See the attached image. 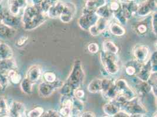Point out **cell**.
Masks as SVG:
<instances>
[{
  "instance_id": "cell-38",
  "label": "cell",
  "mask_w": 157,
  "mask_h": 117,
  "mask_svg": "<svg viewBox=\"0 0 157 117\" xmlns=\"http://www.w3.org/2000/svg\"><path fill=\"white\" fill-rule=\"evenodd\" d=\"M9 82V79L7 77V74L4 72H0V86L2 88L7 87Z\"/></svg>"
},
{
  "instance_id": "cell-26",
  "label": "cell",
  "mask_w": 157,
  "mask_h": 117,
  "mask_svg": "<svg viewBox=\"0 0 157 117\" xmlns=\"http://www.w3.org/2000/svg\"><path fill=\"white\" fill-rule=\"evenodd\" d=\"M105 4V0H88L86 3L85 7L96 10L98 8Z\"/></svg>"
},
{
  "instance_id": "cell-21",
  "label": "cell",
  "mask_w": 157,
  "mask_h": 117,
  "mask_svg": "<svg viewBox=\"0 0 157 117\" xmlns=\"http://www.w3.org/2000/svg\"><path fill=\"white\" fill-rule=\"evenodd\" d=\"M34 83L30 81L28 78L25 77L24 78L21 82L20 87L21 90L26 94H31L33 92V85Z\"/></svg>"
},
{
  "instance_id": "cell-11",
  "label": "cell",
  "mask_w": 157,
  "mask_h": 117,
  "mask_svg": "<svg viewBox=\"0 0 157 117\" xmlns=\"http://www.w3.org/2000/svg\"><path fill=\"white\" fill-rule=\"evenodd\" d=\"M65 6V2H61L58 1V2L52 5L48 13L47 17L51 18H57L62 13Z\"/></svg>"
},
{
  "instance_id": "cell-14",
  "label": "cell",
  "mask_w": 157,
  "mask_h": 117,
  "mask_svg": "<svg viewBox=\"0 0 157 117\" xmlns=\"http://www.w3.org/2000/svg\"><path fill=\"white\" fill-rule=\"evenodd\" d=\"M109 30L111 35L116 36H122L125 33L124 28L118 22H113L110 24Z\"/></svg>"
},
{
  "instance_id": "cell-28",
  "label": "cell",
  "mask_w": 157,
  "mask_h": 117,
  "mask_svg": "<svg viewBox=\"0 0 157 117\" xmlns=\"http://www.w3.org/2000/svg\"><path fill=\"white\" fill-rule=\"evenodd\" d=\"M73 91L72 87L66 81L60 87V93L62 96H73Z\"/></svg>"
},
{
  "instance_id": "cell-9",
  "label": "cell",
  "mask_w": 157,
  "mask_h": 117,
  "mask_svg": "<svg viewBox=\"0 0 157 117\" xmlns=\"http://www.w3.org/2000/svg\"><path fill=\"white\" fill-rule=\"evenodd\" d=\"M8 110L10 116L24 117L25 115V107L20 102H13L10 106Z\"/></svg>"
},
{
  "instance_id": "cell-7",
  "label": "cell",
  "mask_w": 157,
  "mask_h": 117,
  "mask_svg": "<svg viewBox=\"0 0 157 117\" xmlns=\"http://www.w3.org/2000/svg\"><path fill=\"white\" fill-rule=\"evenodd\" d=\"M98 18L96 13H82L78 19V25L82 29L88 31L92 25L96 23Z\"/></svg>"
},
{
  "instance_id": "cell-19",
  "label": "cell",
  "mask_w": 157,
  "mask_h": 117,
  "mask_svg": "<svg viewBox=\"0 0 157 117\" xmlns=\"http://www.w3.org/2000/svg\"><path fill=\"white\" fill-rule=\"evenodd\" d=\"M103 51L111 54L117 55L118 52V47L111 40H105L103 43Z\"/></svg>"
},
{
  "instance_id": "cell-43",
  "label": "cell",
  "mask_w": 157,
  "mask_h": 117,
  "mask_svg": "<svg viewBox=\"0 0 157 117\" xmlns=\"http://www.w3.org/2000/svg\"><path fill=\"white\" fill-rule=\"evenodd\" d=\"M114 117H130V115L123 110H120L117 113Z\"/></svg>"
},
{
  "instance_id": "cell-3",
  "label": "cell",
  "mask_w": 157,
  "mask_h": 117,
  "mask_svg": "<svg viewBox=\"0 0 157 117\" xmlns=\"http://www.w3.org/2000/svg\"><path fill=\"white\" fill-rule=\"evenodd\" d=\"M116 55L104 51L100 52V60L104 67L105 72L107 74L114 75L119 71V65Z\"/></svg>"
},
{
  "instance_id": "cell-36",
  "label": "cell",
  "mask_w": 157,
  "mask_h": 117,
  "mask_svg": "<svg viewBox=\"0 0 157 117\" xmlns=\"http://www.w3.org/2000/svg\"><path fill=\"white\" fill-rule=\"evenodd\" d=\"M109 7V9H110L111 13L112 14H113V13L118 12L121 9V4L119 2L114 0V1H112L110 3Z\"/></svg>"
},
{
  "instance_id": "cell-23",
  "label": "cell",
  "mask_w": 157,
  "mask_h": 117,
  "mask_svg": "<svg viewBox=\"0 0 157 117\" xmlns=\"http://www.w3.org/2000/svg\"><path fill=\"white\" fill-rule=\"evenodd\" d=\"M7 73V77L12 83L15 85L20 83L21 80V76L16 71L15 69H11Z\"/></svg>"
},
{
  "instance_id": "cell-32",
  "label": "cell",
  "mask_w": 157,
  "mask_h": 117,
  "mask_svg": "<svg viewBox=\"0 0 157 117\" xmlns=\"http://www.w3.org/2000/svg\"><path fill=\"white\" fill-rule=\"evenodd\" d=\"M43 78L44 81L48 83H53L57 80L56 75L55 73L52 72H47L43 74Z\"/></svg>"
},
{
  "instance_id": "cell-1",
  "label": "cell",
  "mask_w": 157,
  "mask_h": 117,
  "mask_svg": "<svg viewBox=\"0 0 157 117\" xmlns=\"http://www.w3.org/2000/svg\"><path fill=\"white\" fill-rule=\"evenodd\" d=\"M47 15L41 12L38 6L33 5L25 8L22 22L25 29L31 31L42 25Z\"/></svg>"
},
{
  "instance_id": "cell-45",
  "label": "cell",
  "mask_w": 157,
  "mask_h": 117,
  "mask_svg": "<svg viewBox=\"0 0 157 117\" xmlns=\"http://www.w3.org/2000/svg\"><path fill=\"white\" fill-rule=\"evenodd\" d=\"M79 117H96V114L93 113V112L90 111H86V112H83L80 114Z\"/></svg>"
},
{
  "instance_id": "cell-41",
  "label": "cell",
  "mask_w": 157,
  "mask_h": 117,
  "mask_svg": "<svg viewBox=\"0 0 157 117\" xmlns=\"http://www.w3.org/2000/svg\"><path fill=\"white\" fill-rule=\"evenodd\" d=\"M89 31L90 33L93 36H98V35H100L101 34V32L99 31L98 28H97V26H96V25H92L88 30Z\"/></svg>"
},
{
  "instance_id": "cell-33",
  "label": "cell",
  "mask_w": 157,
  "mask_h": 117,
  "mask_svg": "<svg viewBox=\"0 0 157 117\" xmlns=\"http://www.w3.org/2000/svg\"><path fill=\"white\" fill-rule=\"evenodd\" d=\"M114 83L109 78H104L101 80V91L102 94H105L106 91H107L109 88L111 87L112 85Z\"/></svg>"
},
{
  "instance_id": "cell-6",
  "label": "cell",
  "mask_w": 157,
  "mask_h": 117,
  "mask_svg": "<svg viewBox=\"0 0 157 117\" xmlns=\"http://www.w3.org/2000/svg\"><path fill=\"white\" fill-rule=\"evenodd\" d=\"M155 11H157V0H146L138 6L136 14L140 17H145Z\"/></svg>"
},
{
  "instance_id": "cell-20",
  "label": "cell",
  "mask_w": 157,
  "mask_h": 117,
  "mask_svg": "<svg viewBox=\"0 0 157 117\" xmlns=\"http://www.w3.org/2000/svg\"><path fill=\"white\" fill-rule=\"evenodd\" d=\"M15 30L12 27L8 26L3 24H0V37L2 38H10L13 36Z\"/></svg>"
},
{
  "instance_id": "cell-24",
  "label": "cell",
  "mask_w": 157,
  "mask_h": 117,
  "mask_svg": "<svg viewBox=\"0 0 157 117\" xmlns=\"http://www.w3.org/2000/svg\"><path fill=\"white\" fill-rule=\"evenodd\" d=\"M118 94H119V92L118 91L114 82V83L109 88V89L103 95L106 99L109 100L110 101H111L117 96Z\"/></svg>"
},
{
  "instance_id": "cell-27",
  "label": "cell",
  "mask_w": 157,
  "mask_h": 117,
  "mask_svg": "<svg viewBox=\"0 0 157 117\" xmlns=\"http://www.w3.org/2000/svg\"><path fill=\"white\" fill-rule=\"evenodd\" d=\"M135 31L137 33L138 35L144 36L147 34L148 31V26L147 25V23L144 22H138L137 24L135 26Z\"/></svg>"
},
{
  "instance_id": "cell-42",
  "label": "cell",
  "mask_w": 157,
  "mask_h": 117,
  "mask_svg": "<svg viewBox=\"0 0 157 117\" xmlns=\"http://www.w3.org/2000/svg\"><path fill=\"white\" fill-rule=\"evenodd\" d=\"M28 40V36H22L20 37L19 39L17 41V45L19 47H21L22 46L25 45L26 42Z\"/></svg>"
},
{
  "instance_id": "cell-2",
  "label": "cell",
  "mask_w": 157,
  "mask_h": 117,
  "mask_svg": "<svg viewBox=\"0 0 157 117\" xmlns=\"http://www.w3.org/2000/svg\"><path fill=\"white\" fill-rule=\"evenodd\" d=\"M85 77V74L82 68V63L80 60H76L72 67L66 82L72 87L73 90L80 88Z\"/></svg>"
},
{
  "instance_id": "cell-4",
  "label": "cell",
  "mask_w": 157,
  "mask_h": 117,
  "mask_svg": "<svg viewBox=\"0 0 157 117\" xmlns=\"http://www.w3.org/2000/svg\"><path fill=\"white\" fill-rule=\"evenodd\" d=\"M63 84V82L58 79L53 83H48L44 81L39 84L38 94L42 97H49L56 90L60 89Z\"/></svg>"
},
{
  "instance_id": "cell-16",
  "label": "cell",
  "mask_w": 157,
  "mask_h": 117,
  "mask_svg": "<svg viewBox=\"0 0 157 117\" xmlns=\"http://www.w3.org/2000/svg\"><path fill=\"white\" fill-rule=\"evenodd\" d=\"M13 55L12 49L6 43H0V60L11 58Z\"/></svg>"
},
{
  "instance_id": "cell-37",
  "label": "cell",
  "mask_w": 157,
  "mask_h": 117,
  "mask_svg": "<svg viewBox=\"0 0 157 117\" xmlns=\"http://www.w3.org/2000/svg\"><path fill=\"white\" fill-rule=\"evenodd\" d=\"M73 96L83 102L85 98V92L83 89L78 88V89L75 90L73 91Z\"/></svg>"
},
{
  "instance_id": "cell-15",
  "label": "cell",
  "mask_w": 157,
  "mask_h": 117,
  "mask_svg": "<svg viewBox=\"0 0 157 117\" xmlns=\"http://www.w3.org/2000/svg\"><path fill=\"white\" fill-rule=\"evenodd\" d=\"M16 63L12 58L0 60V72H8L11 69H15Z\"/></svg>"
},
{
  "instance_id": "cell-10",
  "label": "cell",
  "mask_w": 157,
  "mask_h": 117,
  "mask_svg": "<svg viewBox=\"0 0 157 117\" xmlns=\"http://www.w3.org/2000/svg\"><path fill=\"white\" fill-rule=\"evenodd\" d=\"M42 76V72L40 67L38 65L32 66L26 73V78H28L33 83L37 82Z\"/></svg>"
},
{
  "instance_id": "cell-46",
  "label": "cell",
  "mask_w": 157,
  "mask_h": 117,
  "mask_svg": "<svg viewBox=\"0 0 157 117\" xmlns=\"http://www.w3.org/2000/svg\"><path fill=\"white\" fill-rule=\"evenodd\" d=\"M43 0H32L33 5H38Z\"/></svg>"
},
{
  "instance_id": "cell-34",
  "label": "cell",
  "mask_w": 157,
  "mask_h": 117,
  "mask_svg": "<svg viewBox=\"0 0 157 117\" xmlns=\"http://www.w3.org/2000/svg\"><path fill=\"white\" fill-rule=\"evenodd\" d=\"M151 25L152 31L155 35H157V11L152 13V17L151 19Z\"/></svg>"
},
{
  "instance_id": "cell-29",
  "label": "cell",
  "mask_w": 157,
  "mask_h": 117,
  "mask_svg": "<svg viewBox=\"0 0 157 117\" xmlns=\"http://www.w3.org/2000/svg\"><path fill=\"white\" fill-rule=\"evenodd\" d=\"M114 85H116L119 93L124 91L129 87L127 81L125 80L124 79H122V78L116 80L114 82Z\"/></svg>"
},
{
  "instance_id": "cell-25",
  "label": "cell",
  "mask_w": 157,
  "mask_h": 117,
  "mask_svg": "<svg viewBox=\"0 0 157 117\" xmlns=\"http://www.w3.org/2000/svg\"><path fill=\"white\" fill-rule=\"evenodd\" d=\"M95 25L98 28L99 31L101 33L109 28L110 25L109 19L99 17Z\"/></svg>"
},
{
  "instance_id": "cell-31",
  "label": "cell",
  "mask_w": 157,
  "mask_h": 117,
  "mask_svg": "<svg viewBox=\"0 0 157 117\" xmlns=\"http://www.w3.org/2000/svg\"><path fill=\"white\" fill-rule=\"evenodd\" d=\"M44 110L41 107H38L35 108L32 110L30 111L28 113V117H42Z\"/></svg>"
},
{
  "instance_id": "cell-44",
  "label": "cell",
  "mask_w": 157,
  "mask_h": 117,
  "mask_svg": "<svg viewBox=\"0 0 157 117\" xmlns=\"http://www.w3.org/2000/svg\"><path fill=\"white\" fill-rule=\"evenodd\" d=\"M0 108L2 110H7L8 107H7V102L6 100L3 98H0Z\"/></svg>"
},
{
  "instance_id": "cell-39",
  "label": "cell",
  "mask_w": 157,
  "mask_h": 117,
  "mask_svg": "<svg viewBox=\"0 0 157 117\" xmlns=\"http://www.w3.org/2000/svg\"><path fill=\"white\" fill-rule=\"evenodd\" d=\"M87 49L90 53L96 54L99 52V46L97 43L92 42L87 46Z\"/></svg>"
},
{
  "instance_id": "cell-17",
  "label": "cell",
  "mask_w": 157,
  "mask_h": 117,
  "mask_svg": "<svg viewBox=\"0 0 157 117\" xmlns=\"http://www.w3.org/2000/svg\"><path fill=\"white\" fill-rule=\"evenodd\" d=\"M87 90L90 93L96 94L101 91V79L96 78L89 84Z\"/></svg>"
},
{
  "instance_id": "cell-22",
  "label": "cell",
  "mask_w": 157,
  "mask_h": 117,
  "mask_svg": "<svg viewBox=\"0 0 157 117\" xmlns=\"http://www.w3.org/2000/svg\"><path fill=\"white\" fill-rule=\"evenodd\" d=\"M96 13L98 17L104 18L107 19H109V18L110 17L112 14L109 9V6L106 4L98 8L96 11Z\"/></svg>"
},
{
  "instance_id": "cell-18",
  "label": "cell",
  "mask_w": 157,
  "mask_h": 117,
  "mask_svg": "<svg viewBox=\"0 0 157 117\" xmlns=\"http://www.w3.org/2000/svg\"><path fill=\"white\" fill-rule=\"evenodd\" d=\"M138 94L141 95H145L152 91V86L147 81H142L140 80V82L136 85Z\"/></svg>"
},
{
  "instance_id": "cell-12",
  "label": "cell",
  "mask_w": 157,
  "mask_h": 117,
  "mask_svg": "<svg viewBox=\"0 0 157 117\" xmlns=\"http://www.w3.org/2000/svg\"><path fill=\"white\" fill-rule=\"evenodd\" d=\"M120 110V107L113 101H110L103 107L104 113L108 117H114Z\"/></svg>"
},
{
  "instance_id": "cell-35",
  "label": "cell",
  "mask_w": 157,
  "mask_h": 117,
  "mask_svg": "<svg viewBox=\"0 0 157 117\" xmlns=\"http://www.w3.org/2000/svg\"><path fill=\"white\" fill-rule=\"evenodd\" d=\"M61 117H72V108L67 106H62V108L58 111Z\"/></svg>"
},
{
  "instance_id": "cell-5",
  "label": "cell",
  "mask_w": 157,
  "mask_h": 117,
  "mask_svg": "<svg viewBox=\"0 0 157 117\" xmlns=\"http://www.w3.org/2000/svg\"><path fill=\"white\" fill-rule=\"evenodd\" d=\"M132 53L136 61L144 65L150 58V51L148 46L144 45H137L133 48Z\"/></svg>"
},
{
  "instance_id": "cell-13",
  "label": "cell",
  "mask_w": 157,
  "mask_h": 117,
  "mask_svg": "<svg viewBox=\"0 0 157 117\" xmlns=\"http://www.w3.org/2000/svg\"><path fill=\"white\" fill-rule=\"evenodd\" d=\"M142 65L136 61V63H127L125 66V73L129 77H134L137 75Z\"/></svg>"
},
{
  "instance_id": "cell-8",
  "label": "cell",
  "mask_w": 157,
  "mask_h": 117,
  "mask_svg": "<svg viewBox=\"0 0 157 117\" xmlns=\"http://www.w3.org/2000/svg\"><path fill=\"white\" fill-rule=\"evenodd\" d=\"M75 6L70 2H65L64 9L59 16V19L63 23H69L73 20L76 13Z\"/></svg>"
},
{
  "instance_id": "cell-30",
  "label": "cell",
  "mask_w": 157,
  "mask_h": 117,
  "mask_svg": "<svg viewBox=\"0 0 157 117\" xmlns=\"http://www.w3.org/2000/svg\"><path fill=\"white\" fill-rule=\"evenodd\" d=\"M113 15H114V17L115 18V19L117 21L118 23H119L121 25H124L127 24L128 20L125 18L121 9L118 12L113 13Z\"/></svg>"
},
{
  "instance_id": "cell-40",
  "label": "cell",
  "mask_w": 157,
  "mask_h": 117,
  "mask_svg": "<svg viewBox=\"0 0 157 117\" xmlns=\"http://www.w3.org/2000/svg\"><path fill=\"white\" fill-rule=\"evenodd\" d=\"M42 117H60L61 116L59 114L58 111L54 110H48L44 112Z\"/></svg>"
}]
</instances>
